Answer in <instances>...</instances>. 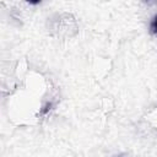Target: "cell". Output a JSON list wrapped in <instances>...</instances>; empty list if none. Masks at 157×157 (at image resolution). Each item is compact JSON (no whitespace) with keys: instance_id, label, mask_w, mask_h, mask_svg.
Here are the masks:
<instances>
[{"instance_id":"1","label":"cell","mask_w":157,"mask_h":157,"mask_svg":"<svg viewBox=\"0 0 157 157\" xmlns=\"http://www.w3.org/2000/svg\"><path fill=\"white\" fill-rule=\"evenodd\" d=\"M150 29H151L152 34H157V15L153 17V20L151 22V26H150Z\"/></svg>"}]
</instances>
